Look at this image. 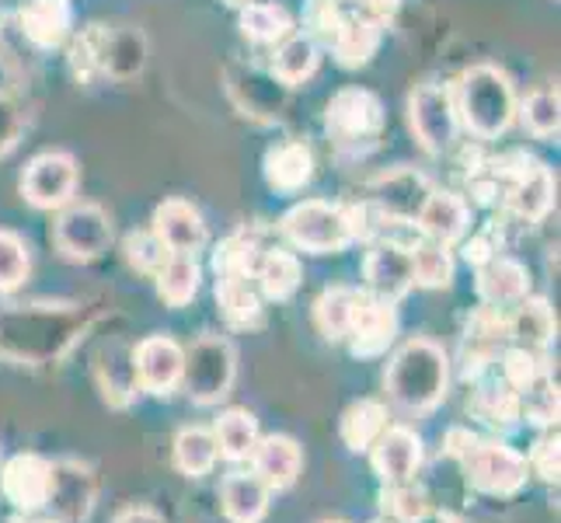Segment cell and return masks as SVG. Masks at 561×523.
I'll use <instances>...</instances> for the list:
<instances>
[{
    "instance_id": "cell-3",
    "label": "cell",
    "mask_w": 561,
    "mask_h": 523,
    "mask_svg": "<svg viewBox=\"0 0 561 523\" xmlns=\"http://www.w3.org/2000/svg\"><path fill=\"white\" fill-rule=\"evenodd\" d=\"M457 123L468 126L474 137L492 140L506 133L516 115V91L513 81L492 64H478L460 77L454 91Z\"/></svg>"
},
{
    "instance_id": "cell-10",
    "label": "cell",
    "mask_w": 561,
    "mask_h": 523,
    "mask_svg": "<svg viewBox=\"0 0 561 523\" xmlns=\"http://www.w3.org/2000/svg\"><path fill=\"white\" fill-rule=\"evenodd\" d=\"M409 123L422 150L443 154L457 140V105L454 91L443 84H422L409 99Z\"/></svg>"
},
{
    "instance_id": "cell-38",
    "label": "cell",
    "mask_w": 561,
    "mask_h": 523,
    "mask_svg": "<svg viewBox=\"0 0 561 523\" xmlns=\"http://www.w3.org/2000/svg\"><path fill=\"white\" fill-rule=\"evenodd\" d=\"M220 451H217V436L203 425H188L175 436V464L179 471L188 475V478H203L213 471V464H217Z\"/></svg>"
},
{
    "instance_id": "cell-28",
    "label": "cell",
    "mask_w": 561,
    "mask_h": 523,
    "mask_svg": "<svg viewBox=\"0 0 561 523\" xmlns=\"http://www.w3.org/2000/svg\"><path fill=\"white\" fill-rule=\"evenodd\" d=\"M554 311L545 297H524L516 304V311L510 315V342L513 345H524L540 353L551 339H554Z\"/></svg>"
},
{
    "instance_id": "cell-51",
    "label": "cell",
    "mask_w": 561,
    "mask_h": 523,
    "mask_svg": "<svg viewBox=\"0 0 561 523\" xmlns=\"http://www.w3.org/2000/svg\"><path fill=\"white\" fill-rule=\"evenodd\" d=\"M339 4L350 8V14H359V18H370V22H377V25H387L398 14L401 0H339Z\"/></svg>"
},
{
    "instance_id": "cell-26",
    "label": "cell",
    "mask_w": 561,
    "mask_h": 523,
    "mask_svg": "<svg viewBox=\"0 0 561 523\" xmlns=\"http://www.w3.org/2000/svg\"><path fill=\"white\" fill-rule=\"evenodd\" d=\"M99 384L102 395L112 409H126V405L137 398V366H133V349L115 342L99 353Z\"/></svg>"
},
{
    "instance_id": "cell-58",
    "label": "cell",
    "mask_w": 561,
    "mask_h": 523,
    "mask_svg": "<svg viewBox=\"0 0 561 523\" xmlns=\"http://www.w3.org/2000/svg\"><path fill=\"white\" fill-rule=\"evenodd\" d=\"M374 523H387V520H374Z\"/></svg>"
},
{
    "instance_id": "cell-54",
    "label": "cell",
    "mask_w": 561,
    "mask_h": 523,
    "mask_svg": "<svg viewBox=\"0 0 561 523\" xmlns=\"http://www.w3.org/2000/svg\"><path fill=\"white\" fill-rule=\"evenodd\" d=\"M115 523H164L158 513H153V510H126V513H119V516H115Z\"/></svg>"
},
{
    "instance_id": "cell-46",
    "label": "cell",
    "mask_w": 561,
    "mask_h": 523,
    "mask_svg": "<svg viewBox=\"0 0 561 523\" xmlns=\"http://www.w3.org/2000/svg\"><path fill=\"white\" fill-rule=\"evenodd\" d=\"M123 60H126V73H140L144 67V35L137 29L126 32H108V46H105V73L123 77Z\"/></svg>"
},
{
    "instance_id": "cell-50",
    "label": "cell",
    "mask_w": 561,
    "mask_h": 523,
    "mask_svg": "<svg viewBox=\"0 0 561 523\" xmlns=\"http://www.w3.org/2000/svg\"><path fill=\"white\" fill-rule=\"evenodd\" d=\"M463 241V262L481 269L485 262H492L499 255V235H495V227H485V230H478V235L471 238H460Z\"/></svg>"
},
{
    "instance_id": "cell-57",
    "label": "cell",
    "mask_w": 561,
    "mask_h": 523,
    "mask_svg": "<svg viewBox=\"0 0 561 523\" xmlns=\"http://www.w3.org/2000/svg\"><path fill=\"white\" fill-rule=\"evenodd\" d=\"M324 523H345V520H324Z\"/></svg>"
},
{
    "instance_id": "cell-12",
    "label": "cell",
    "mask_w": 561,
    "mask_h": 523,
    "mask_svg": "<svg viewBox=\"0 0 561 523\" xmlns=\"http://www.w3.org/2000/svg\"><path fill=\"white\" fill-rule=\"evenodd\" d=\"M22 192L35 209H60L77 192V161L64 150H46L28 161Z\"/></svg>"
},
{
    "instance_id": "cell-21",
    "label": "cell",
    "mask_w": 561,
    "mask_h": 523,
    "mask_svg": "<svg viewBox=\"0 0 561 523\" xmlns=\"http://www.w3.org/2000/svg\"><path fill=\"white\" fill-rule=\"evenodd\" d=\"M18 22L32 46L60 49L73 35V8L70 0H22Z\"/></svg>"
},
{
    "instance_id": "cell-14",
    "label": "cell",
    "mask_w": 561,
    "mask_h": 523,
    "mask_svg": "<svg viewBox=\"0 0 561 523\" xmlns=\"http://www.w3.org/2000/svg\"><path fill=\"white\" fill-rule=\"evenodd\" d=\"M363 280H366V294L398 304L409 289L415 286L412 280V251L401 241H380L363 262Z\"/></svg>"
},
{
    "instance_id": "cell-53",
    "label": "cell",
    "mask_w": 561,
    "mask_h": 523,
    "mask_svg": "<svg viewBox=\"0 0 561 523\" xmlns=\"http://www.w3.org/2000/svg\"><path fill=\"white\" fill-rule=\"evenodd\" d=\"M478 436L471 433V430H463V425H454V430H447V440H443V454L447 457H463L471 451V443H474Z\"/></svg>"
},
{
    "instance_id": "cell-33",
    "label": "cell",
    "mask_w": 561,
    "mask_h": 523,
    "mask_svg": "<svg viewBox=\"0 0 561 523\" xmlns=\"http://www.w3.org/2000/svg\"><path fill=\"white\" fill-rule=\"evenodd\" d=\"M318 70V43L311 35H286L273 56V77L279 84H304Z\"/></svg>"
},
{
    "instance_id": "cell-55",
    "label": "cell",
    "mask_w": 561,
    "mask_h": 523,
    "mask_svg": "<svg viewBox=\"0 0 561 523\" xmlns=\"http://www.w3.org/2000/svg\"><path fill=\"white\" fill-rule=\"evenodd\" d=\"M11 523H60V520H53V516H35V513H18V516H11Z\"/></svg>"
},
{
    "instance_id": "cell-43",
    "label": "cell",
    "mask_w": 561,
    "mask_h": 523,
    "mask_svg": "<svg viewBox=\"0 0 561 523\" xmlns=\"http://www.w3.org/2000/svg\"><path fill=\"white\" fill-rule=\"evenodd\" d=\"M502 384H510L513 391H530V387L548 377L545 374V360H540V353H534V349H524V345H506L502 349Z\"/></svg>"
},
{
    "instance_id": "cell-44",
    "label": "cell",
    "mask_w": 561,
    "mask_h": 523,
    "mask_svg": "<svg viewBox=\"0 0 561 523\" xmlns=\"http://www.w3.org/2000/svg\"><path fill=\"white\" fill-rule=\"evenodd\" d=\"M519 115H524V126L534 133V137H540V140L558 137V126H561L558 91H551V88L534 91L530 99L524 102V109H519Z\"/></svg>"
},
{
    "instance_id": "cell-24",
    "label": "cell",
    "mask_w": 561,
    "mask_h": 523,
    "mask_svg": "<svg viewBox=\"0 0 561 523\" xmlns=\"http://www.w3.org/2000/svg\"><path fill=\"white\" fill-rule=\"evenodd\" d=\"M380 43H383V25L370 22V18H359V14H345L335 38L328 43V49H332L339 67L359 70L374 60Z\"/></svg>"
},
{
    "instance_id": "cell-20",
    "label": "cell",
    "mask_w": 561,
    "mask_h": 523,
    "mask_svg": "<svg viewBox=\"0 0 561 523\" xmlns=\"http://www.w3.org/2000/svg\"><path fill=\"white\" fill-rule=\"evenodd\" d=\"M251 471H255L268 492H286L294 489V481L300 478V468H304V451L294 436H259L255 451H251Z\"/></svg>"
},
{
    "instance_id": "cell-52",
    "label": "cell",
    "mask_w": 561,
    "mask_h": 523,
    "mask_svg": "<svg viewBox=\"0 0 561 523\" xmlns=\"http://www.w3.org/2000/svg\"><path fill=\"white\" fill-rule=\"evenodd\" d=\"M18 133H22V115L0 94V154H8L18 144Z\"/></svg>"
},
{
    "instance_id": "cell-7",
    "label": "cell",
    "mask_w": 561,
    "mask_h": 523,
    "mask_svg": "<svg viewBox=\"0 0 561 523\" xmlns=\"http://www.w3.org/2000/svg\"><path fill=\"white\" fill-rule=\"evenodd\" d=\"M463 475L485 496H516L527 486V457L499 440H474L471 451L460 457Z\"/></svg>"
},
{
    "instance_id": "cell-23",
    "label": "cell",
    "mask_w": 561,
    "mask_h": 523,
    "mask_svg": "<svg viewBox=\"0 0 561 523\" xmlns=\"http://www.w3.org/2000/svg\"><path fill=\"white\" fill-rule=\"evenodd\" d=\"M530 294V273L524 262L495 255L478 269V297L489 307H510Z\"/></svg>"
},
{
    "instance_id": "cell-49",
    "label": "cell",
    "mask_w": 561,
    "mask_h": 523,
    "mask_svg": "<svg viewBox=\"0 0 561 523\" xmlns=\"http://www.w3.org/2000/svg\"><path fill=\"white\" fill-rule=\"evenodd\" d=\"M527 468H530L537 478L558 481V475H561V440H558V430H554V425H551V430H548L545 436H537L534 451H530V461H527Z\"/></svg>"
},
{
    "instance_id": "cell-19",
    "label": "cell",
    "mask_w": 561,
    "mask_h": 523,
    "mask_svg": "<svg viewBox=\"0 0 561 523\" xmlns=\"http://www.w3.org/2000/svg\"><path fill=\"white\" fill-rule=\"evenodd\" d=\"M370 464L383 486L412 481V475L422 464V440L409 430V425H387L370 447Z\"/></svg>"
},
{
    "instance_id": "cell-36",
    "label": "cell",
    "mask_w": 561,
    "mask_h": 523,
    "mask_svg": "<svg viewBox=\"0 0 561 523\" xmlns=\"http://www.w3.org/2000/svg\"><path fill=\"white\" fill-rule=\"evenodd\" d=\"M356 297H359V289H353V286H332V289H324V294L318 297L314 321H318V332L328 342H342L345 336H350Z\"/></svg>"
},
{
    "instance_id": "cell-29",
    "label": "cell",
    "mask_w": 561,
    "mask_h": 523,
    "mask_svg": "<svg viewBox=\"0 0 561 523\" xmlns=\"http://www.w3.org/2000/svg\"><path fill=\"white\" fill-rule=\"evenodd\" d=\"M300 280H304V269L294 251H265L255 262V286L268 300H289L297 294Z\"/></svg>"
},
{
    "instance_id": "cell-6",
    "label": "cell",
    "mask_w": 561,
    "mask_h": 523,
    "mask_svg": "<svg viewBox=\"0 0 561 523\" xmlns=\"http://www.w3.org/2000/svg\"><path fill=\"white\" fill-rule=\"evenodd\" d=\"M238 374V356L234 345L217 336H203L199 342H192L185 353L182 366V384L188 398L196 405H217L230 395V384Z\"/></svg>"
},
{
    "instance_id": "cell-18",
    "label": "cell",
    "mask_w": 561,
    "mask_h": 523,
    "mask_svg": "<svg viewBox=\"0 0 561 523\" xmlns=\"http://www.w3.org/2000/svg\"><path fill=\"white\" fill-rule=\"evenodd\" d=\"M150 230L164 241L171 255H196V251H203L209 241L203 213L185 200H164L158 209H153Z\"/></svg>"
},
{
    "instance_id": "cell-1",
    "label": "cell",
    "mask_w": 561,
    "mask_h": 523,
    "mask_svg": "<svg viewBox=\"0 0 561 523\" xmlns=\"http://www.w3.org/2000/svg\"><path fill=\"white\" fill-rule=\"evenodd\" d=\"M88 328V315L73 304H35L0 315V353L18 363H56Z\"/></svg>"
},
{
    "instance_id": "cell-47",
    "label": "cell",
    "mask_w": 561,
    "mask_h": 523,
    "mask_svg": "<svg viewBox=\"0 0 561 523\" xmlns=\"http://www.w3.org/2000/svg\"><path fill=\"white\" fill-rule=\"evenodd\" d=\"M28 280V248L25 241L11 235V230H0V294H11Z\"/></svg>"
},
{
    "instance_id": "cell-32",
    "label": "cell",
    "mask_w": 561,
    "mask_h": 523,
    "mask_svg": "<svg viewBox=\"0 0 561 523\" xmlns=\"http://www.w3.org/2000/svg\"><path fill=\"white\" fill-rule=\"evenodd\" d=\"M471 416L492 425V430H513L524 419V398L510 384H485L471 398Z\"/></svg>"
},
{
    "instance_id": "cell-17",
    "label": "cell",
    "mask_w": 561,
    "mask_h": 523,
    "mask_svg": "<svg viewBox=\"0 0 561 523\" xmlns=\"http://www.w3.org/2000/svg\"><path fill=\"white\" fill-rule=\"evenodd\" d=\"M133 366H137V384L150 395H171L182 384L185 349L168 336H150L133 349Z\"/></svg>"
},
{
    "instance_id": "cell-41",
    "label": "cell",
    "mask_w": 561,
    "mask_h": 523,
    "mask_svg": "<svg viewBox=\"0 0 561 523\" xmlns=\"http://www.w3.org/2000/svg\"><path fill=\"white\" fill-rule=\"evenodd\" d=\"M380 507L394 523H422L430 516V496H425L412 481H394V486H383L380 492Z\"/></svg>"
},
{
    "instance_id": "cell-15",
    "label": "cell",
    "mask_w": 561,
    "mask_h": 523,
    "mask_svg": "<svg viewBox=\"0 0 561 523\" xmlns=\"http://www.w3.org/2000/svg\"><path fill=\"white\" fill-rule=\"evenodd\" d=\"M433 185L425 182V174L412 171V168H398L391 174H380L370 189V206L380 213L383 220L394 224H415L419 209L430 200Z\"/></svg>"
},
{
    "instance_id": "cell-45",
    "label": "cell",
    "mask_w": 561,
    "mask_h": 523,
    "mask_svg": "<svg viewBox=\"0 0 561 523\" xmlns=\"http://www.w3.org/2000/svg\"><path fill=\"white\" fill-rule=\"evenodd\" d=\"M123 251H126V262L144 276H158L161 265L171 255V251L164 248V241L153 235V230H133V235H126Z\"/></svg>"
},
{
    "instance_id": "cell-34",
    "label": "cell",
    "mask_w": 561,
    "mask_h": 523,
    "mask_svg": "<svg viewBox=\"0 0 561 523\" xmlns=\"http://www.w3.org/2000/svg\"><path fill=\"white\" fill-rule=\"evenodd\" d=\"M213 436H217V451L227 461H248L259 443V419L248 409H227L213 425Z\"/></svg>"
},
{
    "instance_id": "cell-25",
    "label": "cell",
    "mask_w": 561,
    "mask_h": 523,
    "mask_svg": "<svg viewBox=\"0 0 561 523\" xmlns=\"http://www.w3.org/2000/svg\"><path fill=\"white\" fill-rule=\"evenodd\" d=\"M314 179V154L300 140H279L265 150V182L276 192H300Z\"/></svg>"
},
{
    "instance_id": "cell-2",
    "label": "cell",
    "mask_w": 561,
    "mask_h": 523,
    "mask_svg": "<svg viewBox=\"0 0 561 523\" xmlns=\"http://www.w3.org/2000/svg\"><path fill=\"white\" fill-rule=\"evenodd\" d=\"M447 353L430 339L404 342L391 366H387V391L404 412H433L447 395Z\"/></svg>"
},
{
    "instance_id": "cell-27",
    "label": "cell",
    "mask_w": 561,
    "mask_h": 523,
    "mask_svg": "<svg viewBox=\"0 0 561 523\" xmlns=\"http://www.w3.org/2000/svg\"><path fill=\"white\" fill-rule=\"evenodd\" d=\"M220 502L230 523H259L268 510V489L255 471H238L224 478Z\"/></svg>"
},
{
    "instance_id": "cell-13",
    "label": "cell",
    "mask_w": 561,
    "mask_h": 523,
    "mask_svg": "<svg viewBox=\"0 0 561 523\" xmlns=\"http://www.w3.org/2000/svg\"><path fill=\"white\" fill-rule=\"evenodd\" d=\"M398 336V311L394 304L370 297L366 289H359L356 297V311H353V325H350V353L359 360H374L383 356L391 349Z\"/></svg>"
},
{
    "instance_id": "cell-31",
    "label": "cell",
    "mask_w": 561,
    "mask_h": 523,
    "mask_svg": "<svg viewBox=\"0 0 561 523\" xmlns=\"http://www.w3.org/2000/svg\"><path fill=\"white\" fill-rule=\"evenodd\" d=\"M217 304H220V315L234 328L262 325V294L255 286V276L217 280Z\"/></svg>"
},
{
    "instance_id": "cell-16",
    "label": "cell",
    "mask_w": 561,
    "mask_h": 523,
    "mask_svg": "<svg viewBox=\"0 0 561 523\" xmlns=\"http://www.w3.org/2000/svg\"><path fill=\"white\" fill-rule=\"evenodd\" d=\"M49 468H53V461L38 454H14L4 464V471H0V496H4L18 513L46 510Z\"/></svg>"
},
{
    "instance_id": "cell-56",
    "label": "cell",
    "mask_w": 561,
    "mask_h": 523,
    "mask_svg": "<svg viewBox=\"0 0 561 523\" xmlns=\"http://www.w3.org/2000/svg\"><path fill=\"white\" fill-rule=\"evenodd\" d=\"M220 4H227V8H238V11H241L244 4H251V0H220Z\"/></svg>"
},
{
    "instance_id": "cell-4",
    "label": "cell",
    "mask_w": 561,
    "mask_h": 523,
    "mask_svg": "<svg viewBox=\"0 0 561 523\" xmlns=\"http://www.w3.org/2000/svg\"><path fill=\"white\" fill-rule=\"evenodd\" d=\"M283 238L307 255H339L353 245V224L345 206L307 200L283 217Z\"/></svg>"
},
{
    "instance_id": "cell-37",
    "label": "cell",
    "mask_w": 561,
    "mask_h": 523,
    "mask_svg": "<svg viewBox=\"0 0 561 523\" xmlns=\"http://www.w3.org/2000/svg\"><path fill=\"white\" fill-rule=\"evenodd\" d=\"M158 280V294L168 307H185L192 304V297L199 294V262L196 255H168V262L161 265Z\"/></svg>"
},
{
    "instance_id": "cell-9",
    "label": "cell",
    "mask_w": 561,
    "mask_h": 523,
    "mask_svg": "<svg viewBox=\"0 0 561 523\" xmlns=\"http://www.w3.org/2000/svg\"><path fill=\"white\" fill-rule=\"evenodd\" d=\"M53 241L70 262H94L112 245V224L102 206L73 203L60 213V220H56Z\"/></svg>"
},
{
    "instance_id": "cell-11",
    "label": "cell",
    "mask_w": 561,
    "mask_h": 523,
    "mask_svg": "<svg viewBox=\"0 0 561 523\" xmlns=\"http://www.w3.org/2000/svg\"><path fill=\"white\" fill-rule=\"evenodd\" d=\"M99 478L81 461H53L46 510L60 523H84L94 510Z\"/></svg>"
},
{
    "instance_id": "cell-22",
    "label": "cell",
    "mask_w": 561,
    "mask_h": 523,
    "mask_svg": "<svg viewBox=\"0 0 561 523\" xmlns=\"http://www.w3.org/2000/svg\"><path fill=\"white\" fill-rule=\"evenodd\" d=\"M415 227L422 230V238H430L436 245H457L460 238H468L471 227V209L454 192H430V200L419 209Z\"/></svg>"
},
{
    "instance_id": "cell-40",
    "label": "cell",
    "mask_w": 561,
    "mask_h": 523,
    "mask_svg": "<svg viewBox=\"0 0 561 523\" xmlns=\"http://www.w3.org/2000/svg\"><path fill=\"white\" fill-rule=\"evenodd\" d=\"M105 46H108V29L105 25H88L81 35L70 43V70L77 81L91 84L94 77L105 73Z\"/></svg>"
},
{
    "instance_id": "cell-42",
    "label": "cell",
    "mask_w": 561,
    "mask_h": 523,
    "mask_svg": "<svg viewBox=\"0 0 561 523\" xmlns=\"http://www.w3.org/2000/svg\"><path fill=\"white\" fill-rule=\"evenodd\" d=\"M255 262H259V245L234 235L224 238L213 251V269H217V280H238V276H255Z\"/></svg>"
},
{
    "instance_id": "cell-5",
    "label": "cell",
    "mask_w": 561,
    "mask_h": 523,
    "mask_svg": "<svg viewBox=\"0 0 561 523\" xmlns=\"http://www.w3.org/2000/svg\"><path fill=\"white\" fill-rule=\"evenodd\" d=\"M383 105L374 91L345 88L324 109V129L342 150H366L383 133Z\"/></svg>"
},
{
    "instance_id": "cell-8",
    "label": "cell",
    "mask_w": 561,
    "mask_h": 523,
    "mask_svg": "<svg viewBox=\"0 0 561 523\" xmlns=\"http://www.w3.org/2000/svg\"><path fill=\"white\" fill-rule=\"evenodd\" d=\"M513 161H516V168L499 164V171H495L502 182V200H506L513 217H519L524 224H540L554 203L551 171L534 158H519V154Z\"/></svg>"
},
{
    "instance_id": "cell-35",
    "label": "cell",
    "mask_w": 561,
    "mask_h": 523,
    "mask_svg": "<svg viewBox=\"0 0 561 523\" xmlns=\"http://www.w3.org/2000/svg\"><path fill=\"white\" fill-rule=\"evenodd\" d=\"M241 35L259 46H273L283 43L286 35H294V18H289L283 4H259V0H251V4L241 8Z\"/></svg>"
},
{
    "instance_id": "cell-39",
    "label": "cell",
    "mask_w": 561,
    "mask_h": 523,
    "mask_svg": "<svg viewBox=\"0 0 561 523\" xmlns=\"http://www.w3.org/2000/svg\"><path fill=\"white\" fill-rule=\"evenodd\" d=\"M412 251V280L415 286L425 289H443L454 283V255L447 245H436V241H419Z\"/></svg>"
},
{
    "instance_id": "cell-30",
    "label": "cell",
    "mask_w": 561,
    "mask_h": 523,
    "mask_svg": "<svg viewBox=\"0 0 561 523\" xmlns=\"http://www.w3.org/2000/svg\"><path fill=\"white\" fill-rule=\"evenodd\" d=\"M387 430V409L374 398H359L353 401L350 409L342 412V443L350 447L353 454H366L377 443V436Z\"/></svg>"
},
{
    "instance_id": "cell-48",
    "label": "cell",
    "mask_w": 561,
    "mask_h": 523,
    "mask_svg": "<svg viewBox=\"0 0 561 523\" xmlns=\"http://www.w3.org/2000/svg\"><path fill=\"white\" fill-rule=\"evenodd\" d=\"M350 14L345 11L339 0H307V8H304V25H307V35L314 38V43L328 46L335 38L339 25H342V18Z\"/></svg>"
}]
</instances>
